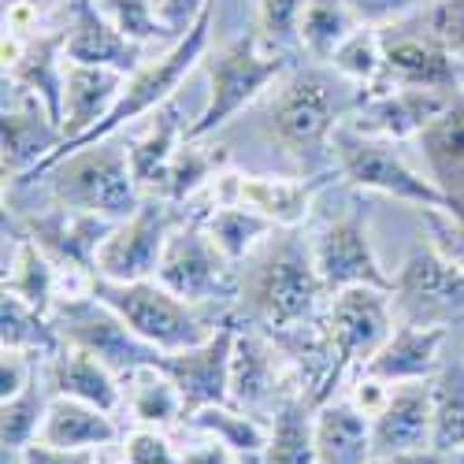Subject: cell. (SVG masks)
Wrapping results in <instances>:
<instances>
[{"mask_svg":"<svg viewBox=\"0 0 464 464\" xmlns=\"http://www.w3.org/2000/svg\"><path fill=\"white\" fill-rule=\"evenodd\" d=\"M0 145H5L0 152L5 179L30 182L63 145V130L37 97L12 90V101L5 97V111H0Z\"/></svg>","mask_w":464,"mask_h":464,"instance_id":"e0dca14e","label":"cell"},{"mask_svg":"<svg viewBox=\"0 0 464 464\" xmlns=\"http://www.w3.org/2000/svg\"><path fill=\"white\" fill-rule=\"evenodd\" d=\"M450 338V327H416V324H401L394 327V334L382 342V350L361 368L372 372L379 379H386L391 386L398 382H423L435 379L442 361V345Z\"/></svg>","mask_w":464,"mask_h":464,"instance_id":"7402d4cb","label":"cell"},{"mask_svg":"<svg viewBox=\"0 0 464 464\" xmlns=\"http://www.w3.org/2000/svg\"><path fill=\"white\" fill-rule=\"evenodd\" d=\"M127 74L111 67H90V63H71L67 60V79H63V145L90 134L101 120H108V111L115 108L123 93Z\"/></svg>","mask_w":464,"mask_h":464,"instance_id":"cb8c5ba5","label":"cell"},{"mask_svg":"<svg viewBox=\"0 0 464 464\" xmlns=\"http://www.w3.org/2000/svg\"><path fill=\"white\" fill-rule=\"evenodd\" d=\"M227 171V152H216L205 145V138H186L171 160V171H168V186L160 198L171 201V205H186Z\"/></svg>","mask_w":464,"mask_h":464,"instance_id":"8d00e7d4","label":"cell"},{"mask_svg":"<svg viewBox=\"0 0 464 464\" xmlns=\"http://www.w3.org/2000/svg\"><path fill=\"white\" fill-rule=\"evenodd\" d=\"M331 164L353 189L382 193V198L416 205L423 212H453L457 208L450 193L435 179H423L394 149V141L368 138V134L353 130L350 123H342L331 138Z\"/></svg>","mask_w":464,"mask_h":464,"instance_id":"8992f818","label":"cell"},{"mask_svg":"<svg viewBox=\"0 0 464 464\" xmlns=\"http://www.w3.org/2000/svg\"><path fill=\"white\" fill-rule=\"evenodd\" d=\"M324 179L308 175V179H294V175H242V171H223L205 193L212 198V205H246L253 212H260L264 219H272L279 230H297L308 212H313V198L320 193Z\"/></svg>","mask_w":464,"mask_h":464,"instance_id":"9a60e30c","label":"cell"},{"mask_svg":"<svg viewBox=\"0 0 464 464\" xmlns=\"http://www.w3.org/2000/svg\"><path fill=\"white\" fill-rule=\"evenodd\" d=\"M0 345L5 350H26L34 357H56L63 350V334L53 320V313H42V308L26 304L15 294H5L0 301Z\"/></svg>","mask_w":464,"mask_h":464,"instance_id":"d590c367","label":"cell"},{"mask_svg":"<svg viewBox=\"0 0 464 464\" xmlns=\"http://www.w3.org/2000/svg\"><path fill=\"white\" fill-rule=\"evenodd\" d=\"M372 464H442L439 450H409V453H379Z\"/></svg>","mask_w":464,"mask_h":464,"instance_id":"f5cc1de1","label":"cell"},{"mask_svg":"<svg viewBox=\"0 0 464 464\" xmlns=\"http://www.w3.org/2000/svg\"><path fill=\"white\" fill-rule=\"evenodd\" d=\"M93 294L120 313L134 334H141L149 345H157L160 353H179L189 345H201L205 338L216 334L219 316H205V304H189L179 294H171L160 279H138V283H108L93 279Z\"/></svg>","mask_w":464,"mask_h":464,"instance_id":"52a82bcc","label":"cell"},{"mask_svg":"<svg viewBox=\"0 0 464 464\" xmlns=\"http://www.w3.org/2000/svg\"><path fill=\"white\" fill-rule=\"evenodd\" d=\"M290 74V53L264 45V37L253 30L246 37H235L208 60V101L193 115L189 138H208L223 123L253 104L267 86L283 82Z\"/></svg>","mask_w":464,"mask_h":464,"instance_id":"5b68a950","label":"cell"},{"mask_svg":"<svg viewBox=\"0 0 464 464\" xmlns=\"http://www.w3.org/2000/svg\"><path fill=\"white\" fill-rule=\"evenodd\" d=\"M42 364H45L42 357H34L26 350H5V345H0V401L23 394L26 386L37 379Z\"/></svg>","mask_w":464,"mask_h":464,"instance_id":"bcb514c9","label":"cell"},{"mask_svg":"<svg viewBox=\"0 0 464 464\" xmlns=\"http://www.w3.org/2000/svg\"><path fill=\"white\" fill-rule=\"evenodd\" d=\"M353 8V15L368 26H382V23H394L401 15H409L412 8H420L423 0H345Z\"/></svg>","mask_w":464,"mask_h":464,"instance_id":"f907efd6","label":"cell"},{"mask_svg":"<svg viewBox=\"0 0 464 464\" xmlns=\"http://www.w3.org/2000/svg\"><path fill=\"white\" fill-rule=\"evenodd\" d=\"M308 0H256V34L264 45L290 53L297 45V30Z\"/></svg>","mask_w":464,"mask_h":464,"instance_id":"ee69618b","label":"cell"},{"mask_svg":"<svg viewBox=\"0 0 464 464\" xmlns=\"http://www.w3.org/2000/svg\"><path fill=\"white\" fill-rule=\"evenodd\" d=\"M101 464H123L120 457H108V450H104V457H101Z\"/></svg>","mask_w":464,"mask_h":464,"instance_id":"9f6ffc18","label":"cell"},{"mask_svg":"<svg viewBox=\"0 0 464 464\" xmlns=\"http://www.w3.org/2000/svg\"><path fill=\"white\" fill-rule=\"evenodd\" d=\"M45 375L56 398L86 401L111 416L123 412V375H115L101 357L79 350V345L63 342V350L45 361Z\"/></svg>","mask_w":464,"mask_h":464,"instance_id":"d4e9b609","label":"cell"},{"mask_svg":"<svg viewBox=\"0 0 464 464\" xmlns=\"http://www.w3.org/2000/svg\"><path fill=\"white\" fill-rule=\"evenodd\" d=\"M101 12L120 26L130 42L152 45V42H175L160 19V0H97Z\"/></svg>","mask_w":464,"mask_h":464,"instance_id":"b9f144b4","label":"cell"},{"mask_svg":"<svg viewBox=\"0 0 464 464\" xmlns=\"http://www.w3.org/2000/svg\"><path fill=\"white\" fill-rule=\"evenodd\" d=\"M457 93L453 90H428V86H382L375 93H364L345 123L368 138L382 141H405L420 138L439 115L450 108Z\"/></svg>","mask_w":464,"mask_h":464,"instance_id":"2e32d148","label":"cell"},{"mask_svg":"<svg viewBox=\"0 0 464 464\" xmlns=\"http://www.w3.org/2000/svg\"><path fill=\"white\" fill-rule=\"evenodd\" d=\"M212 5V0H160V19H164V26H168V34L179 37L201 19V12Z\"/></svg>","mask_w":464,"mask_h":464,"instance_id":"816d5d0a","label":"cell"},{"mask_svg":"<svg viewBox=\"0 0 464 464\" xmlns=\"http://www.w3.org/2000/svg\"><path fill=\"white\" fill-rule=\"evenodd\" d=\"M316 457L320 464H372V416H364L350 398L316 405Z\"/></svg>","mask_w":464,"mask_h":464,"instance_id":"83f0119b","label":"cell"},{"mask_svg":"<svg viewBox=\"0 0 464 464\" xmlns=\"http://www.w3.org/2000/svg\"><path fill=\"white\" fill-rule=\"evenodd\" d=\"M67 60L134 74L145 63V45L130 42V37L101 12L97 0H74L71 23H67Z\"/></svg>","mask_w":464,"mask_h":464,"instance_id":"ffe728a7","label":"cell"},{"mask_svg":"<svg viewBox=\"0 0 464 464\" xmlns=\"http://www.w3.org/2000/svg\"><path fill=\"white\" fill-rule=\"evenodd\" d=\"M104 450H63V446H49V442H30L15 464H101Z\"/></svg>","mask_w":464,"mask_h":464,"instance_id":"681fc988","label":"cell"},{"mask_svg":"<svg viewBox=\"0 0 464 464\" xmlns=\"http://www.w3.org/2000/svg\"><path fill=\"white\" fill-rule=\"evenodd\" d=\"M331 67H334L338 79L361 86L364 93L382 90V82H386V42H382L379 26L361 23V26L334 49Z\"/></svg>","mask_w":464,"mask_h":464,"instance_id":"f35d334b","label":"cell"},{"mask_svg":"<svg viewBox=\"0 0 464 464\" xmlns=\"http://www.w3.org/2000/svg\"><path fill=\"white\" fill-rule=\"evenodd\" d=\"M120 439H123V428L111 412L74 398H56V394L49 401L42 435H37V442L63 446V450H115Z\"/></svg>","mask_w":464,"mask_h":464,"instance_id":"4316f807","label":"cell"},{"mask_svg":"<svg viewBox=\"0 0 464 464\" xmlns=\"http://www.w3.org/2000/svg\"><path fill=\"white\" fill-rule=\"evenodd\" d=\"M49 401H53V386H49V375L42 372H37V379L23 394L0 401V442H5V457H19L30 442H37Z\"/></svg>","mask_w":464,"mask_h":464,"instance_id":"74e56055","label":"cell"},{"mask_svg":"<svg viewBox=\"0 0 464 464\" xmlns=\"http://www.w3.org/2000/svg\"><path fill=\"white\" fill-rule=\"evenodd\" d=\"M267 450L260 464H320L316 457V405L301 391L286 394L267 416Z\"/></svg>","mask_w":464,"mask_h":464,"instance_id":"4dcf8cb0","label":"cell"},{"mask_svg":"<svg viewBox=\"0 0 464 464\" xmlns=\"http://www.w3.org/2000/svg\"><path fill=\"white\" fill-rule=\"evenodd\" d=\"M264 127L272 141L301 168L316 171L331 160V138L342 127V104L327 74L294 71L267 104Z\"/></svg>","mask_w":464,"mask_h":464,"instance_id":"277c9868","label":"cell"},{"mask_svg":"<svg viewBox=\"0 0 464 464\" xmlns=\"http://www.w3.org/2000/svg\"><path fill=\"white\" fill-rule=\"evenodd\" d=\"M123 412L141 428H179L186 423V398L164 364H145L123 379Z\"/></svg>","mask_w":464,"mask_h":464,"instance_id":"f546056e","label":"cell"},{"mask_svg":"<svg viewBox=\"0 0 464 464\" xmlns=\"http://www.w3.org/2000/svg\"><path fill=\"white\" fill-rule=\"evenodd\" d=\"M301 391L290 357L272 334L238 320L235 361H230V401L253 416H272L286 394ZM304 394V391H301Z\"/></svg>","mask_w":464,"mask_h":464,"instance_id":"4fadbf2b","label":"cell"},{"mask_svg":"<svg viewBox=\"0 0 464 464\" xmlns=\"http://www.w3.org/2000/svg\"><path fill=\"white\" fill-rule=\"evenodd\" d=\"M111 227L115 223L104 216L53 205L37 216H26L23 235H30L60 267H74V272L97 276V253H101L104 238L111 235Z\"/></svg>","mask_w":464,"mask_h":464,"instance_id":"d6986e66","label":"cell"},{"mask_svg":"<svg viewBox=\"0 0 464 464\" xmlns=\"http://www.w3.org/2000/svg\"><path fill=\"white\" fill-rule=\"evenodd\" d=\"M42 179H49L53 205L93 212L111 223L130 219L145 205V189L138 186V179L130 171L127 141L120 145L115 138L97 141L79 152H67Z\"/></svg>","mask_w":464,"mask_h":464,"instance_id":"3957f363","label":"cell"},{"mask_svg":"<svg viewBox=\"0 0 464 464\" xmlns=\"http://www.w3.org/2000/svg\"><path fill=\"white\" fill-rule=\"evenodd\" d=\"M394 313L416 327L464 324V267L431 238H416L394 276Z\"/></svg>","mask_w":464,"mask_h":464,"instance_id":"ba28073f","label":"cell"},{"mask_svg":"<svg viewBox=\"0 0 464 464\" xmlns=\"http://www.w3.org/2000/svg\"><path fill=\"white\" fill-rule=\"evenodd\" d=\"M15 5H26V8H49V5H60V0H5V8H15Z\"/></svg>","mask_w":464,"mask_h":464,"instance_id":"db71d44e","label":"cell"},{"mask_svg":"<svg viewBox=\"0 0 464 464\" xmlns=\"http://www.w3.org/2000/svg\"><path fill=\"white\" fill-rule=\"evenodd\" d=\"M157 279L189 304H227L238 301L242 276L235 272V260H227L219 246L208 238V230L198 216H182L164 246Z\"/></svg>","mask_w":464,"mask_h":464,"instance_id":"30bf717a","label":"cell"},{"mask_svg":"<svg viewBox=\"0 0 464 464\" xmlns=\"http://www.w3.org/2000/svg\"><path fill=\"white\" fill-rule=\"evenodd\" d=\"M53 320L63 334L67 345H79V350L101 357L115 375H130L145 364H160L164 353L157 345H149L141 334L130 331V324L115 313L111 304H104L93 290L79 294V297H60L53 304Z\"/></svg>","mask_w":464,"mask_h":464,"instance_id":"8fae6325","label":"cell"},{"mask_svg":"<svg viewBox=\"0 0 464 464\" xmlns=\"http://www.w3.org/2000/svg\"><path fill=\"white\" fill-rule=\"evenodd\" d=\"M398 313L391 290L379 286H350L327 297L324 304V331L334 350V375H331V398L345 382V375H357L394 334Z\"/></svg>","mask_w":464,"mask_h":464,"instance_id":"9c48e42d","label":"cell"},{"mask_svg":"<svg viewBox=\"0 0 464 464\" xmlns=\"http://www.w3.org/2000/svg\"><path fill=\"white\" fill-rule=\"evenodd\" d=\"M423 34L442 45L453 60L464 56V0H435L423 12Z\"/></svg>","mask_w":464,"mask_h":464,"instance_id":"f6af8a7d","label":"cell"},{"mask_svg":"<svg viewBox=\"0 0 464 464\" xmlns=\"http://www.w3.org/2000/svg\"><path fill=\"white\" fill-rule=\"evenodd\" d=\"M212 19H216V0L201 12V19L179 37V42H171L157 60H145L134 74H127L123 93H120V101H115V108L108 111V120H101L90 134L60 145L53 157H49V164L37 171V175H45L53 164H60L67 152H79V149H90V145H97V141H108V138L120 134L123 127H130V123H138V120H149L152 111H160V108L179 93V86L186 82V74L198 67L201 56L208 53ZM37 175H34V179H37ZM34 179H30V182H34Z\"/></svg>","mask_w":464,"mask_h":464,"instance_id":"7a4b0ae2","label":"cell"},{"mask_svg":"<svg viewBox=\"0 0 464 464\" xmlns=\"http://www.w3.org/2000/svg\"><path fill=\"white\" fill-rule=\"evenodd\" d=\"M186 428H198L205 435H216L219 442H227L242 460L249 464H260L264 460V450H267V428L264 416H253L246 409H238L235 401H219V405H205L198 412L186 416Z\"/></svg>","mask_w":464,"mask_h":464,"instance_id":"836d02e7","label":"cell"},{"mask_svg":"<svg viewBox=\"0 0 464 464\" xmlns=\"http://www.w3.org/2000/svg\"><path fill=\"white\" fill-rule=\"evenodd\" d=\"M391 394H394V386L386 382V379H379V375H372V372H357V375L350 379V394H345V398H350L364 416L375 420V416L382 412V405L391 401Z\"/></svg>","mask_w":464,"mask_h":464,"instance_id":"c3c4849f","label":"cell"},{"mask_svg":"<svg viewBox=\"0 0 464 464\" xmlns=\"http://www.w3.org/2000/svg\"><path fill=\"white\" fill-rule=\"evenodd\" d=\"M308 249H313V264H316L327 294L350 290V286L394 290V276H386V267L375 256L364 212H345L338 219H327L313 235Z\"/></svg>","mask_w":464,"mask_h":464,"instance_id":"5bb4252c","label":"cell"},{"mask_svg":"<svg viewBox=\"0 0 464 464\" xmlns=\"http://www.w3.org/2000/svg\"><path fill=\"white\" fill-rule=\"evenodd\" d=\"M423 152H428L431 179L450 193L453 205L464 198V97L457 93L450 108L420 134Z\"/></svg>","mask_w":464,"mask_h":464,"instance_id":"d6a6232c","label":"cell"},{"mask_svg":"<svg viewBox=\"0 0 464 464\" xmlns=\"http://www.w3.org/2000/svg\"><path fill=\"white\" fill-rule=\"evenodd\" d=\"M435 394V439L431 446L439 453L464 450V361L442 364L431 379Z\"/></svg>","mask_w":464,"mask_h":464,"instance_id":"60d3db41","label":"cell"},{"mask_svg":"<svg viewBox=\"0 0 464 464\" xmlns=\"http://www.w3.org/2000/svg\"><path fill=\"white\" fill-rule=\"evenodd\" d=\"M198 219L205 223L208 230V238L219 246V253L227 260H246L253 256L264 242H272L276 235V223L272 219H264L260 212L246 208V205H235V201H227V205H208L205 212H198Z\"/></svg>","mask_w":464,"mask_h":464,"instance_id":"e575fe53","label":"cell"},{"mask_svg":"<svg viewBox=\"0 0 464 464\" xmlns=\"http://www.w3.org/2000/svg\"><path fill=\"white\" fill-rule=\"evenodd\" d=\"M189 442H182L179 450H182V464H249V460H242L235 450H230L227 442H219L216 435H205V431H198V428H189Z\"/></svg>","mask_w":464,"mask_h":464,"instance_id":"7dc6e473","label":"cell"},{"mask_svg":"<svg viewBox=\"0 0 464 464\" xmlns=\"http://www.w3.org/2000/svg\"><path fill=\"white\" fill-rule=\"evenodd\" d=\"M235 338H238V320L223 316L216 334L205 338L201 345H189L179 353H164V372L179 382L186 398V416L205 405L230 401V361H235Z\"/></svg>","mask_w":464,"mask_h":464,"instance_id":"ac0fdd59","label":"cell"},{"mask_svg":"<svg viewBox=\"0 0 464 464\" xmlns=\"http://www.w3.org/2000/svg\"><path fill=\"white\" fill-rule=\"evenodd\" d=\"M115 457L123 464H182L179 442L164 428H141V423H130L123 431L115 442Z\"/></svg>","mask_w":464,"mask_h":464,"instance_id":"7bdbcfd3","label":"cell"},{"mask_svg":"<svg viewBox=\"0 0 464 464\" xmlns=\"http://www.w3.org/2000/svg\"><path fill=\"white\" fill-rule=\"evenodd\" d=\"M327 286L313 264V249L297 238H272L260 246V256L253 267H246L242 290H238V308L242 324L260 327L264 334L283 338L294 331H304L316 324L327 301Z\"/></svg>","mask_w":464,"mask_h":464,"instance_id":"6da1fadb","label":"cell"},{"mask_svg":"<svg viewBox=\"0 0 464 464\" xmlns=\"http://www.w3.org/2000/svg\"><path fill=\"white\" fill-rule=\"evenodd\" d=\"M182 223L179 205L164 198H145V205L111 227L97 253V279L108 283H138V279H157V267L164 256V246L171 230Z\"/></svg>","mask_w":464,"mask_h":464,"instance_id":"7c38bea8","label":"cell"},{"mask_svg":"<svg viewBox=\"0 0 464 464\" xmlns=\"http://www.w3.org/2000/svg\"><path fill=\"white\" fill-rule=\"evenodd\" d=\"M189 115L182 111V104L171 97L160 111L149 115L145 130L127 145L130 152V171L138 179V186L145 189V198H160L164 186H168V171L179 145L189 138Z\"/></svg>","mask_w":464,"mask_h":464,"instance_id":"603a6c76","label":"cell"},{"mask_svg":"<svg viewBox=\"0 0 464 464\" xmlns=\"http://www.w3.org/2000/svg\"><path fill=\"white\" fill-rule=\"evenodd\" d=\"M442 464H464V450H457V453H442Z\"/></svg>","mask_w":464,"mask_h":464,"instance_id":"11a10c76","label":"cell"},{"mask_svg":"<svg viewBox=\"0 0 464 464\" xmlns=\"http://www.w3.org/2000/svg\"><path fill=\"white\" fill-rule=\"evenodd\" d=\"M357 26H361V19L353 15V8L345 5V0H308L304 15H301V30H297V45L316 63H331L334 49Z\"/></svg>","mask_w":464,"mask_h":464,"instance_id":"ab89813d","label":"cell"},{"mask_svg":"<svg viewBox=\"0 0 464 464\" xmlns=\"http://www.w3.org/2000/svg\"><path fill=\"white\" fill-rule=\"evenodd\" d=\"M435 394L431 379L398 382L391 401L372 420V442L379 453H409V450H435Z\"/></svg>","mask_w":464,"mask_h":464,"instance_id":"44dd1931","label":"cell"},{"mask_svg":"<svg viewBox=\"0 0 464 464\" xmlns=\"http://www.w3.org/2000/svg\"><path fill=\"white\" fill-rule=\"evenodd\" d=\"M5 294L23 297L42 313H53V304L60 301V264L30 235H19L12 256L5 260Z\"/></svg>","mask_w":464,"mask_h":464,"instance_id":"1f68e13d","label":"cell"},{"mask_svg":"<svg viewBox=\"0 0 464 464\" xmlns=\"http://www.w3.org/2000/svg\"><path fill=\"white\" fill-rule=\"evenodd\" d=\"M63 79H67V26H60L56 34L26 37L23 56L5 71V86L37 97L53 111L56 123L63 111Z\"/></svg>","mask_w":464,"mask_h":464,"instance_id":"484cf974","label":"cell"},{"mask_svg":"<svg viewBox=\"0 0 464 464\" xmlns=\"http://www.w3.org/2000/svg\"><path fill=\"white\" fill-rule=\"evenodd\" d=\"M457 82H460L457 60L442 45H435L428 34L386 42V82L382 86H428V90L457 93Z\"/></svg>","mask_w":464,"mask_h":464,"instance_id":"f1b7e54d","label":"cell"}]
</instances>
